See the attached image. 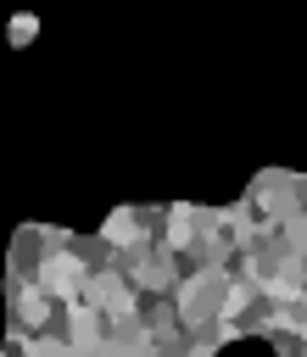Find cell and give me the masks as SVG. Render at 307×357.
Returning <instances> with one entry per match:
<instances>
[{
	"instance_id": "1",
	"label": "cell",
	"mask_w": 307,
	"mask_h": 357,
	"mask_svg": "<svg viewBox=\"0 0 307 357\" xmlns=\"http://www.w3.org/2000/svg\"><path fill=\"white\" fill-rule=\"evenodd\" d=\"M257 340H268V346H274V357H307V329H290L285 318H274Z\"/></svg>"
},
{
	"instance_id": "2",
	"label": "cell",
	"mask_w": 307,
	"mask_h": 357,
	"mask_svg": "<svg viewBox=\"0 0 307 357\" xmlns=\"http://www.w3.org/2000/svg\"><path fill=\"white\" fill-rule=\"evenodd\" d=\"M33 33H39V22H33V17H11V28H6V39H11L17 50H22V45H28Z\"/></svg>"
},
{
	"instance_id": "3",
	"label": "cell",
	"mask_w": 307,
	"mask_h": 357,
	"mask_svg": "<svg viewBox=\"0 0 307 357\" xmlns=\"http://www.w3.org/2000/svg\"><path fill=\"white\" fill-rule=\"evenodd\" d=\"M0 357H33V335H17V329H11V335H6V351H0Z\"/></svg>"
}]
</instances>
